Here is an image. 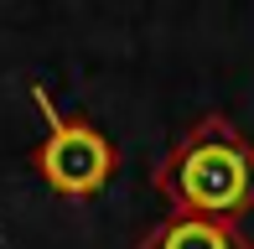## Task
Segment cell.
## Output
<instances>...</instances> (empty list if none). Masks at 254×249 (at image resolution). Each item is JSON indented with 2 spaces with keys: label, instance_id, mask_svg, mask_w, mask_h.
Instances as JSON below:
<instances>
[{
  "label": "cell",
  "instance_id": "1",
  "mask_svg": "<svg viewBox=\"0 0 254 249\" xmlns=\"http://www.w3.org/2000/svg\"><path fill=\"white\" fill-rule=\"evenodd\" d=\"M151 187L171 202V213L239 223L254 208V145L223 115H207L166 151Z\"/></svg>",
  "mask_w": 254,
  "mask_h": 249
},
{
  "label": "cell",
  "instance_id": "2",
  "mask_svg": "<svg viewBox=\"0 0 254 249\" xmlns=\"http://www.w3.org/2000/svg\"><path fill=\"white\" fill-rule=\"evenodd\" d=\"M31 99H37V109L47 115V140L37 145V172L47 177V187L63 192V197H94L114 177V145L104 140L94 124L57 115L47 88H31Z\"/></svg>",
  "mask_w": 254,
  "mask_h": 249
},
{
  "label": "cell",
  "instance_id": "3",
  "mask_svg": "<svg viewBox=\"0 0 254 249\" xmlns=\"http://www.w3.org/2000/svg\"><path fill=\"white\" fill-rule=\"evenodd\" d=\"M140 249H254L239 223H218V218H187V213H166L151 234L140 239Z\"/></svg>",
  "mask_w": 254,
  "mask_h": 249
}]
</instances>
